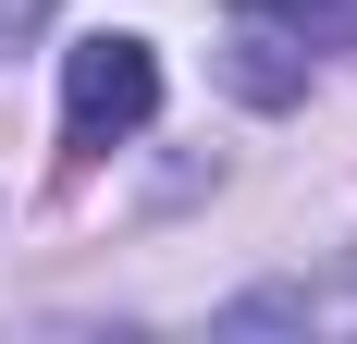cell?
<instances>
[{
    "label": "cell",
    "mask_w": 357,
    "mask_h": 344,
    "mask_svg": "<svg viewBox=\"0 0 357 344\" xmlns=\"http://www.w3.org/2000/svg\"><path fill=\"white\" fill-rule=\"evenodd\" d=\"M148 111H160V49H148V37L111 25V37H74V49H62V148H74V160L123 148Z\"/></svg>",
    "instance_id": "6da1fadb"
},
{
    "label": "cell",
    "mask_w": 357,
    "mask_h": 344,
    "mask_svg": "<svg viewBox=\"0 0 357 344\" xmlns=\"http://www.w3.org/2000/svg\"><path fill=\"white\" fill-rule=\"evenodd\" d=\"M247 25H296V49H357V0H234Z\"/></svg>",
    "instance_id": "7a4b0ae2"
}]
</instances>
